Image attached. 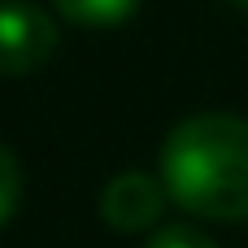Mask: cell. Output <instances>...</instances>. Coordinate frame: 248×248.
I'll use <instances>...</instances> for the list:
<instances>
[{"mask_svg":"<svg viewBox=\"0 0 248 248\" xmlns=\"http://www.w3.org/2000/svg\"><path fill=\"white\" fill-rule=\"evenodd\" d=\"M166 196L209 222L248 218V118L196 113L183 118L161 144Z\"/></svg>","mask_w":248,"mask_h":248,"instance_id":"1","label":"cell"},{"mask_svg":"<svg viewBox=\"0 0 248 248\" xmlns=\"http://www.w3.org/2000/svg\"><path fill=\"white\" fill-rule=\"evenodd\" d=\"M57 22L31 0H0V78H26L57 52Z\"/></svg>","mask_w":248,"mask_h":248,"instance_id":"2","label":"cell"},{"mask_svg":"<svg viewBox=\"0 0 248 248\" xmlns=\"http://www.w3.org/2000/svg\"><path fill=\"white\" fill-rule=\"evenodd\" d=\"M166 183L161 179H153V174H144V170H122V174H113L109 183H105V192H100V218L113 227V231H122V235H135V231H148L157 218H161V209H166Z\"/></svg>","mask_w":248,"mask_h":248,"instance_id":"3","label":"cell"},{"mask_svg":"<svg viewBox=\"0 0 248 248\" xmlns=\"http://www.w3.org/2000/svg\"><path fill=\"white\" fill-rule=\"evenodd\" d=\"M52 4L78 26H118L140 9V0H52Z\"/></svg>","mask_w":248,"mask_h":248,"instance_id":"4","label":"cell"},{"mask_svg":"<svg viewBox=\"0 0 248 248\" xmlns=\"http://www.w3.org/2000/svg\"><path fill=\"white\" fill-rule=\"evenodd\" d=\"M17 205H22V166H17V157L0 144V227L17 214Z\"/></svg>","mask_w":248,"mask_h":248,"instance_id":"5","label":"cell"},{"mask_svg":"<svg viewBox=\"0 0 248 248\" xmlns=\"http://www.w3.org/2000/svg\"><path fill=\"white\" fill-rule=\"evenodd\" d=\"M144 248H218V244L205 231H196V227H161V231L148 235Z\"/></svg>","mask_w":248,"mask_h":248,"instance_id":"6","label":"cell"},{"mask_svg":"<svg viewBox=\"0 0 248 248\" xmlns=\"http://www.w3.org/2000/svg\"><path fill=\"white\" fill-rule=\"evenodd\" d=\"M231 4H240V9H248V0H231Z\"/></svg>","mask_w":248,"mask_h":248,"instance_id":"7","label":"cell"}]
</instances>
